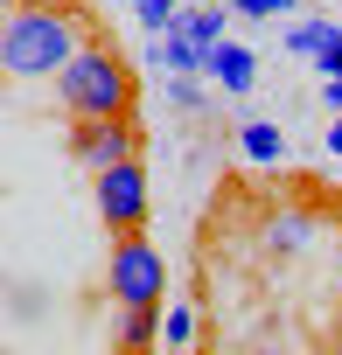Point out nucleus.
<instances>
[{
	"mask_svg": "<svg viewBox=\"0 0 342 355\" xmlns=\"http://www.w3.org/2000/svg\"><path fill=\"white\" fill-rule=\"evenodd\" d=\"M84 49V28L70 8H42V0H15L0 15V70L8 77H56Z\"/></svg>",
	"mask_w": 342,
	"mask_h": 355,
	"instance_id": "obj_1",
	"label": "nucleus"
},
{
	"mask_svg": "<svg viewBox=\"0 0 342 355\" xmlns=\"http://www.w3.org/2000/svg\"><path fill=\"white\" fill-rule=\"evenodd\" d=\"M133 91H140V77H133V63H126L105 35H91V42L56 70V98H63L70 119H112V112H133Z\"/></svg>",
	"mask_w": 342,
	"mask_h": 355,
	"instance_id": "obj_2",
	"label": "nucleus"
},
{
	"mask_svg": "<svg viewBox=\"0 0 342 355\" xmlns=\"http://www.w3.org/2000/svg\"><path fill=\"white\" fill-rule=\"evenodd\" d=\"M105 293H112L119 306H161V300H168V265H161V251L147 244V230L112 237V258H105Z\"/></svg>",
	"mask_w": 342,
	"mask_h": 355,
	"instance_id": "obj_3",
	"label": "nucleus"
},
{
	"mask_svg": "<svg viewBox=\"0 0 342 355\" xmlns=\"http://www.w3.org/2000/svg\"><path fill=\"white\" fill-rule=\"evenodd\" d=\"M91 202H98V223L112 237L147 230V167H140V153L119 160V167H105V174H91Z\"/></svg>",
	"mask_w": 342,
	"mask_h": 355,
	"instance_id": "obj_4",
	"label": "nucleus"
},
{
	"mask_svg": "<svg viewBox=\"0 0 342 355\" xmlns=\"http://www.w3.org/2000/svg\"><path fill=\"white\" fill-rule=\"evenodd\" d=\"M133 153H140V125H133V112L77 119V125H70V160L91 167V174H105V167H119V160H133Z\"/></svg>",
	"mask_w": 342,
	"mask_h": 355,
	"instance_id": "obj_5",
	"label": "nucleus"
},
{
	"mask_svg": "<svg viewBox=\"0 0 342 355\" xmlns=\"http://www.w3.org/2000/svg\"><path fill=\"white\" fill-rule=\"evenodd\" d=\"M161 63L175 70V77H210V49L175 21V28H161Z\"/></svg>",
	"mask_w": 342,
	"mask_h": 355,
	"instance_id": "obj_6",
	"label": "nucleus"
},
{
	"mask_svg": "<svg viewBox=\"0 0 342 355\" xmlns=\"http://www.w3.org/2000/svg\"><path fill=\"white\" fill-rule=\"evenodd\" d=\"M210 77H217L224 91H238V98H245V91L259 84V63H252V49H245V42H217V49H210Z\"/></svg>",
	"mask_w": 342,
	"mask_h": 355,
	"instance_id": "obj_7",
	"label": "nucleus"
},
{
	"mask_svg": "<svg viewBox=\"0 0 342 355\" xmlns=\"http://www.w3.org/2000/svg\"><path fill=\"white\" fill-rule=\"evenodd\" d=\"M335 42H342V21H293L286 28V56H307V63H321Z\"/></svg>",
	"mask_w": 342,
	"mask_h": 355,
	"instance_id": "obj_8",
	"label": "nucleus"
},
{
	"mask_svg": "<svg viewBox=\"0 0 342 355\" xmlns=\"http://www.w3.org/2000/svg\"><path fill=\"white\" fill-rule=\"evenodd\" d=\"M307 230H314V223H307V209H272V216L259 223V244H266V251H300V244H307Z\"/></svg>",
	"mask_w": 342,
	"mask_h": 355,
	"instance_id": "obj_9",
	"label": "nucleus"
},
{
	"mask_svg": "<svg viewBox=\"0 0 342 355\" xmlns=\"http://www.w3.org/2000/svg\"><path fill=\"white\" fill-rule=\"evenodd\" d=\"M112 341H119V348H154V341H161V306H119Z\"/></svg>",
	"mask_w": 342,
	"mask_h": 355,
	"instance_id": "obj_10",
	"label": "nucleus"
},
{
	"mask_svg": "<svg viewBox=\"0 0 342 355\" xmlns=\"http://www.w3.org/2000/svg\"><path fill=\"white\" fill-rule=\"evenodd\" d=\"M238 146H245L252 160H279V153H286V139H279L272 119H245V125H238Z\"/></svg>",
	"mask_w": 342,
	"mask_h": 355,
	"instance_id": "obj_11",
	"label": "nucleus"
},
{
	"mask_svg": "<svg viewBox=\"0 0 342 355\" xmlns=\"http://www.w3.org/2000/svg\"><path fill=\"white\" fill-rule=\"evenodd\" d=\"M175 21H182V28H189L203 49H217V42H224V0H217V8H182Z\"/></svg>",
	"mask_w": 342,
	"mask_h": 355,
	"instance_id": "obj_12",
	"label": "nucleus"
},
{
	"mask_svg": "<svg viewBox=\"0 0 342 355\" xmlns=\"http://www.w3.org/2000/svg\"><path fill=\"white\" fill-rule=\"evenodd\" d=\"M133 15H140V28H147V35H161V28H175L182 0H133Z\"/></svg>",
	"mask_w": 342,
	"mask_h": 355,
	"instance_id": "obj_13",
	"label": "nucleus"
},
{
	"mask_svg": "<svg viewBox=\"0 0 342 355\" xmlns=\"http://www.w3.org/2000/svg\"><path fill=\"white\" fill-rule=\"evenodd\" d=\"M161 341H175V348L196 341V306H168V313H161Z\"/></svg>",
	"mask_w": 342,
	"mask_h": 355,
	"instance_id": "obj_14",
	"label": "nucleus"
},
{
	"mask_svg": "<svg viewBox=\"0 0 342 355\" xmlns=\"http://www.w3.org/2000/svg\"><path fill=\"white\" fill-rule=\"evenodd\" d=\"M224 8H238V15H252V21H266V15H286L293 0H224Z\"/></svg>",
	"mask_w": 342,
	"mask_h": 355,
	"instance_id": "obj_15",
	"label": "nucleus"
},
{
	"mask_svg": "<svg viewBox=\"0 0 342 355\" xmlns=\"http://www.w3.org/2000/svg\"><path fill=\"white\" fill-rule=\"evenodd\" d=\"M321 77H342V42H335V49L321 56Z\"/></svg>",
	"mask_w": 342,
	"mask_h": 355,
	"instance_id": "obj_16",
	"label": "nucleus"
},
{
	"mask_svg": "<svg viewBox=\"0 0 342 355\" xmlns=\"http://www.w3.org/2000/svg\"><path fill=\"white\" fill-rule=\"evenodd\" d=\"M328 153H342V112H335V125H328Z\"/></svg>",
	"mask_w": 342,
	"mask_h": 355,
	"instance_id": "obj_17",
	"label": "nucleus"
},
{
	"mask_svg": "<svg viewBox=\"0 0 342 355\" xmlns=\"http://www.w3.org/2000/svg\"><path fill=\"white\" fill-rule=\"evenodd\" d=\"M42 8H84V0H42Z\"/></svg>",
	"mask_w": 342,
	"mask_h": 355,
	"instance_id": "obj_18",
	"label": "nucleus"
},
{
	"mask_svg": "<svg viewBox=\"0 0 342 355\" xmlns=\"http://www.w3.org/2000/svg\"><path fill=\"white\" fill-rule=\"evenodd\" d=\"M8 8H15V0H0V15H8Z\"/></svg>",
	"mask_w": 342,
	"mask_h": 355,
	"instance_id": "obj_19",
	"label": "nucleus"
},
{
	"mask_svg": "<svg viewBox=\"0 0 342 355\" xmlns=\"http://www.w3.org/2000/svg\"><path fill=\"white\" fill-rule=\"evenodd\" d=\"M0 77H8V70H0Z\"/></svg>",
	"mask_w": 342,
	"mask_h": 355,
	"instance_id": "obj_20",
	"label": "nucleus"
}]
</instances>
